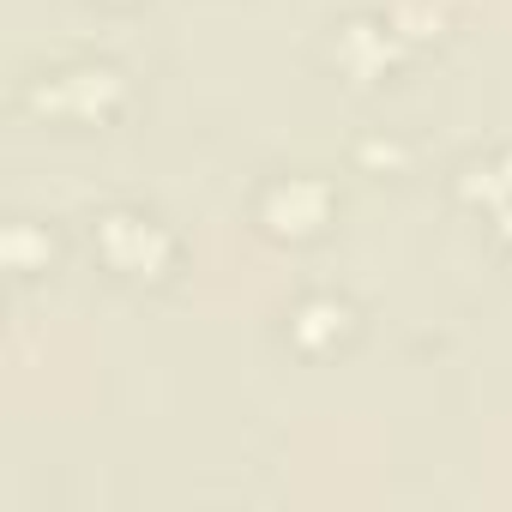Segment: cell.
<instances>
[{
	"label": "cell",
	"mask_w": 512,
	"mask_h": 512,
	"mask_svg": "<svg viewBox=\"0 0 512 512\" xmlns=\"http://www.w3.org/2000/svg\"><path fill=\"white\" fill-rule=\"evenodd\" d=\"M121 73L103 67V61H73V67H55V73H37L19 85V103L37 109V115H55V121H103L121 109Z\"/></svg>",
	"instance_id": "obj_1"
},
{
	"label": "cell",
	"mask_w": 512,
	"mask_h": 512,
	"mask_svg": "<svg viewBox=\"0 0 512 512\" xmlns=\"http://www.w3.org/2000/svg\"><path fill=\"white\" fill-rule=\"evenodd\" d=\"M91 241H97V253H103V260H109L121 278H163V272H169V260H175L169 229H163L157 217L133 211V205L103 211V217H97V229H91Z\"/></svg>",
	"instance_id": "obj_2"
},
{
	"label": "cell",
	"mask_w": 512,
	"mask_h": 512,
	"mask_svg": "<svg viewBox=\"0 0 512 512\" xmlns=\"http://www.w3.org/2000/svg\"><path fill=\"white\" fill-rule=\"evenodd\" d=\"M266 193H272V199H284V211H278V205H272V211H260V223H266L272 235H284V217H296V229H290V235H314V229L326 223V211H332V193H326V181H314V175L272 181Z\"/></svg>",
	"instance_id": "obj_3"
},
{
	"label": "cell",
	"mask_w": 512,
	"mask_h": 512,
	"mask_svg": "<svg viewBox=\"0 0 512 512\" xmlns=\"http://www.w3.org/2000/svg\"><path fill=\"white\" fill-rule=\"evenodd\" d=\"M356 326V308L344 302V296H308L296 314H290V338L302 344V350H314V332H326V344L332 338H344Z\"/></svg>",
	"instance_id": "obj_4"
}]
</instances>
